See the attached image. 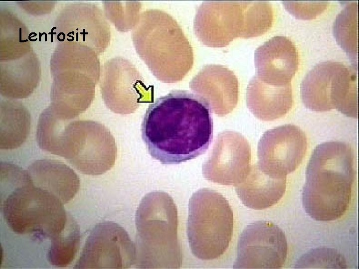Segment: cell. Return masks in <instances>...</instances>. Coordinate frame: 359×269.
I'll return each mask as SVG.
<instances>
[{
    "instance_id": "cell-8",
    "label": "cell",
    "mask_w": 359,
    "mask_h": 269,
    "mask_svg": "<svg viewBox=\"0 0 359 269\" xmlns=\"http://www.w3.org/2000/svg\"><path fill=\"white\" fill-rule=\"evenodd\" d=\"M58 155L83 174L101 175L115 165L117 146L110 130L102 123L73 120L61 137Z\"/></svg>"
},
{
    "instance_id": "cell-16",
    "label": "cell",
    "mask_w": 359,
    "mask_h": 269,
    "mask_svg": "<svg viewBox=\"0 0 359 269\" xmlns=\"http://www.w3.org/2000/svg\"><path fill=\"white\" fill-rule=\"evenodd\" d=\"M51 76L50 106L61 119L73 121L91 105L98 82L78 72L65 71Z\"/></svg>"
},
{
    "instance_id": "cell-27",
    "label": "cell",
    "mask_w": 359,
    "mask_h": 269,
    "mask_svg": "<svg viewBox=\"0 0 359 269\" xmlns=\"http://www.w3.org/2000/svg\"><path fill=\"white\" fill-rule=\"evenodd\" d=\"M50 239L51 245L48 252L49 263L57 267L69 265L77 254L80 240L78 225L70 214L63 230Z\"/></svg>"
},
{
    "instance_id": "cell-24",
    "label": "cell",
    "mask_w": 359,
    "mask_h": 269,
    "mask_svg": "<svg viewBox=\"0 0 359 269\" xmlns=\"http://www.w3.org/2000/svg\"><path fill=\"white\" fill-rule=\"evenodd\" d=\"M31 118L27 109L19 101L1 100L0 103V148L15 149L26 140Z\"/></svg>"
},
{
    "instance_id": "cell-22",
    "label": "cell",
    "mask_w": 359,
    "mask_h": 269,
    "mask_svg": "<svg viewBox=\"0 0 359 269\" xmlns=\"http://www.w3.org/2000/svg\"><path fill=\"white\" fill-rule=\"evenodd\" d=\"M40 78L39 62L32 49L20 58L0 62V93L4 97H28L37 88Z\"/></svg>"
},
{
    "instance_id": "cell-4",
    "label": "cell",
    "mask_w": 359,
    "mask_h": 269,
    "mask_svg": "<svg viewBox=\"0 0 359 269\" xmlns=\"http://www.w3.org/2000/svg\"><path fill=\"white\" fill-rule=\"evenodd\" d=\"M177 206L164 192L142 199L135 214L134 265L139 269H179L182 252L178 238Z\"/></svg>"
},
{
    "instance_id": "cell-20",
    "label": "cell",
    "mask_w": 359,
    "mask_h": 269,
    "mask_svg": "<svg viewBox=\"0 0 359 269\" xmlns=\"http://www.w3.org/2000/svg\"><path fill=\"white\" fill-rule=\"evenodd\" d=\"M247 106L262 121H273L285 115L293 103L291 84L275 85L262 81L255 74L246 92Z\"/></svg>"
},
{
    "instance_id": "cell-6",
    "label": "cell",
    "mask_w": 359,
    "mask_h": 269,
    "mask_svg": "<svg viewBox=\"0 0 359 269\" xmlns=\"http://www.w3.org/2000/svg\"><path fill=\"white\" fill-rule=\"evenodd\" d=\"M233 230V214L227 199L209 188L194 192L189 200L186 233L192 254L209 261L226 251Z\"/></svg>"
},
{
    "instance_id": "cell-19",
    "label": "cell",
    "mask_w": 359,
    "mask_h": 269,
    "mask_svg": "<svg viewBox=\"0 0 359 269\" xmlns=\"http://www.w3.org/2000/svg\"><path fill=\"white\" fill-rule=\"evenodd\" d=\"M27 172L35 186L54 195L63 204L70 201L80 188L75 171L57 160H36L29 165Z\"/></svg>"
},
{
    "instance_id": "cell-5",
    "label": "cell",
    "mask_w": 359,
    "mask_h": 269,
    "mask_svg": "<svg viewBox=\"0 0 359 269\" xmlns=\"http://www.w3.org/2000/svg\"><path fill=\"white\" fill-rule=\"evenodd\" d=\"M273 20L268 1H204L196 9L193 31L204 45L223 47L237 38L263 35L271 28Z\"/></svg>"
},
{
    "instance_id": "cell-33",
    "label": "cell",
    "mask_w": 359,
    "mask_h": 269,
    "mask_svg": "<svg viewBox=\"0 0 359 269\" xmlns=\"http://www.w3.org/2000/svg\"><path fill=\"white\" fill-rule=\"evenodd\" d=\"M55 2L54 1H18L17 4L28 13L41 15L51 12Z\"/></svg>"
},
{
    "instance_id": "cell-29",
    "label": "cell",
    "mask_w": 359,
    "mask_h": 269,
    "mask_svg": "<svg viewBox=\"0 0 359 269\" xmlns=\"http://www.w3.org/2000/svg\"><path fill=\"white\" fill-rule=\"evenodd\" d=\"M139 1H102L103 10L107 19L120 32H126L133 29L138 23L142 9Z\"/></svg>"
},
{
    "instance_id": "cell-14",
    "label": "cell",
    "mask_w": 359,
    "mask_h": 269,
    "mask_svg": "<svg viewBox=\"0 0 359 269\" xmlns=\"http://www.w3.org/2000/svg\"><path fill=\"white\" fill-rule=\"evenodd\" d=\"M251 147L239 133L223 131L217 136L211 153L202 165L206 179L235 186L246 176L251 166Z\"/></svg>"
},
{
    "instance_id": "cell-15",
    "label": "cell",
    "mask_w": 359,
    "mask_h": 269,
    "mask_svg": "<svg viewBox=\"0 0 359 269\" xmlns=\"http://www.w3.org/2000/svg\"><path fill=\"white\" fill-rule=\"evenodd\" d=\"M189 87L210 112L218 116L230 113L237 105L238 80L234 72L225 66H204L192 78Z\"/></svg>"
},
{
    "instance_id": "cell-31",
    "label": "cell",
    "mask_w": 359,
    "mask_h": 269,
    "mask_svg": "<svg viewBox=\"0 0 359 269\" xmlns=\"http://www.w3.org/2000/svg\"><path fill=\"white\" fill-rule=\"evenodd\" d=\"M295 268H347L344 257L335 249L318 248L303 255L297 262Z\"/></svg>"
},
{
    "instance_id": "cell-23",
    "label": "cell",
    "mask_w": 359,
    "mask_h": 269,
    "mask_svg": "<svg viewBox=\"0 0 359 269\" xmlns=\"http://www.w3.org/2000/svg\"><path fill=\"white\" fill-rule=\"evenodd\" d=\"M51 76L65 71L86 74L99 82L101 73L99 55L91 48L74 42L58 43L50 60Z\"/></svg>"
},
{
    "instance_id": "cell-1",
    "label": "cell",
    "mask_w": 359,
    "mask_h": 269,
    "mask_svg": "<svg viewBox=\"0 0 359 269\" xmlns=\"http://www.w3.org/2000/svg\"><path fill=\"white\" fill-rule=\"evenodd\" d=\"M141 132L153 158L162 164H178L206 152L213 137V121L210 111L196 95L174 90L150 104Z\"/></svg>"
},
{
    "instance_id": "cell-9",
    "label": "cell",
    "mask_w": 359,
    "mask_h": 269,
    "mask_svg": "<svg viewBox=\"0 0 359 269\" xmlns=\"http://www.w3.org/2000/svg\"><path fill=\"white\" fill-rule=\"evenodd\" d=\"M51 31L58 43L85 45L99 56L110 43V24L103 9L92 2L66 4L58 13Z\"/></svg>"
},
{
    "instance_id": "cell-32",
    "label": "cell",
    "mask_w": 359,
    "mask_h": 269,
    "mask_svg": "<svg viewBox=\"0 0 359 269\" xmlns=\"http://www.w3.org/2000/svg\"><path fill=\"white\" fill-rule=\"evenodd\" d=\"M285 8L296 17L313 19L322 13L330 4L327 0L282 1Z\"/></svg>"
},
{
    "instance_id": "cell-11",
    "label": "cell",
    "mask_w": 359,
    "mask_h": 269,
    "mask_svg": "<svg viewBox=\"0 0 359 269\" xmlns=\"http://www.w3.org/2000/svg\"><path fill=\"white\" fill-rule=\"evenodd\" d=\"M99 82L103 101L116 114H132L151 98L140 71L123 57L111 58L102 65Z\"/></svg>"
},
{
    "instance_id": "cell-13",
    "label": "cell",
    "mask_w": 359,
    "mask_h": 269,
    "mask_svg": "<svg viewBox=\"0 0 359 269\" xmlns=\"http://www.w3.org/2000/svg\"><path fill=\"white\" fill-rule=\"evenodd\" d=\"M307 148L306 134L299 127L278 126L266 131L260 138L257 163L273 177H286L300 165Z\"/></svg>"
},
{
    "instance_id": "cell-26",
    "label": "cell",
    "mask_w": 359,
    "mask_h": 269,
    "mask_svg": "<svg viewBox=\"0 0 359 269\" xmlns=\"http://www.w3.org/2000/svg\"><path fill=\"white\" fill-rule=\"evenodd\" d=\"M332 29L336 42L352 60L353 66L357 67V0L346 3L344 8L337 15Z\"/></svg>"
},
{
    "instance_id": "cell-17",
    "label": "cell",
    "mask_w": 359,
    "mask_h": 269,
    "mask_svg": "<svg viewBox=\"0 0 359 269\" xmlns=\"http://www.w3.org/2000/svg\"><path fill=\"white\" fill-rule=\"evenodd\" d=\"M256 74L272 85L291 83L298 69L299 54L294 43L282 35L274 36L259 45L254 52Z\"/></svg>"
},
{
    "instance_id": "cell-2",
    "label": "cell",
    "mask_w": 359,
    "mask_h": 269,
    "mask_svg": "<svg viewBox=\"0 0 359 269\" xmlns=\"http://www.w3.org/2000/svg\"><path fill=\"white\" fill-rule=\"evenodd\" d=\"M355 178V154L343 141H330L314 149L305 172L303 208L312 219L329 222L348 209Z\"/></svg>"
},
{
    "instance_id": "cell-18",
    "label": "cell",
    "mask_w": 359,
    "mask_h": 269,
    "mask_svg": "<svg viewBox=\"0 0 359 269\" xmlns=\"http://www.w3.org/2000/svg\"><path fill=\"white\" fill-rule=\"evenodd\" d=\"M345 66L340 62L326 61L316 64L308 72L300 85L301 98L307 109L316 112L335 109L333 94Z\"/></svg>"
},
{
    "instance_id": "cell-10",
    "label": "cell",
    "mask_w": 359,
    "mask_h": 269,
    "mask_svg": "<svg viewBox=\"0 0 359 269\" xmlns=\"http://www.w3.org/2000/svg\"><path fill=\"white\" fill-rule=\"evenodd\" d=\"M135 244L118 224L104 221L89 231L75 269H126L134 264Z\"/></svg>"
},
{
    "instance_id": "cell-3",
    "label": "cell",
    "mask_w": 359,
    "mask_h": 269,
    "mask_svg": "<svg viewBox=\"0 0 359 269\" xmlns=\"http://www.w3.org/2000/svg\"><path fill=\"white\" fill-rule=\"evenodd\" d=\"M131 38L140 57L162 82H180L192 68V46L179 23L166 11L142 12Z\"/></svg>"
},
{
    "instance_id": "cell-25",
    "label": "cell",
    "mask_w": 359,
    "mask_h": 269,
    "mask_svg": "<svg viewBox=\"0 0 359 269\" xmlns=\"http://www.w3.org/2000/svg\"><path fill=\"white\" fill-rule=\"evenodd\" d=\"M0 62L20 58L32 49L27 27L11 10H0Z\"/></svg>"
},
{
    "instance_id": "cell-30",
    "label": "cell",
    "mask_w": 359,
    "mask_h": 269,
    "mask_svg": "<svg viewBox=\"0 0 359 269\" xmlns=\"http://www.w3.org/2000/svg\"><path fill=\"white\" fill-rule=\"evenodd\" d=\"M357 67H346L342 75L335 109L349 117H358Z\"/></svg>"
},
{
    "instance_id": "cell-28",
    "label": "cell",
    "mask_w": 359,
    "mask_h": 269,
    "mask_svg": "<svg viewBox=\"0 0 359 269\" xmlns=\"http://www.w3.org/2000/svg\"><path fill=\"white\" fill-rule=\"evenodd\" d=\"M72 121L59 118L50 106L44 109L39 115L37 127L36 141L39 147L58 155L62 135Z\"/></svg>"
},
{
    "instance_id": "cell-7",
    "label": "cell",
    "mask_w": 359,
    "mask_h": 269,
    "mask_svg": "<svg viewBox=\"0 0 359 269\" xmlns=\"http://www.w3.org/2000/svg\"><path fill=\"white\" fill-rule=\"evenodd\" d=\"M0 201L6 223L16 233L50 239L66 226L68 214L63 204L54 195L35 186L30 179Z\"/></svg>"
},
{
    "instance_id": "cell-21",
    "label": "cell",
    "mask_w": 359,
    "mask_h": 269,
    "mask_svg": "<svg viewBox=\"0 0 359 269\" xmlns=\"http://www.w3.org/2000/svg\"><path fill=\"white\" fill-rule=\"evenodd\" d=\"M235 189L245 206L262 210L275 205L283 197L286 189V177H273L256 163L250 166L248 173L235 186Z\"/></svg>"
},
{
    "instance_id": "cell-12",
    "label": "cell",
    "mask_w": 359,
    "mask_h": 269,
    "mask_svg": "<svg viewBox=\"0 0 359 269\" xmlns=\"http://www.w3.org/2000/svg\"><path fill=\"white\" fill-rule=\"evenodd\" d=\"M284 232L277 225L259 221L247 226L239 237L234 269H280L288 255Z\"/></svg>"
}]
</instances>
